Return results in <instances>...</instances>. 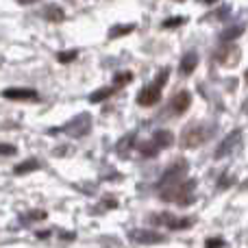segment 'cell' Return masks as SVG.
<instances>
[{
  "mask_svg": "<svg viewBox=\"0 0 248 248\" xmlns=\"http://www.w3.org/2000/svg\"><path fill=\"white\" fill-rule=\"evenodd\" d=\"M198 65V55L196 52H187V55H183V59H181V65H179V72L183 74H192L194 70H196Z\"/></svg>",
  "mask_w": 248,
  "mask_h": 248,
  "instance_id": "cell-11",
  "label": "cell"
},
{
  "mask_svg": "<svg viewBox=\"0 0 248 248\" xmlns=\"http://www.w3.org/2000/svg\"><path fill=\"white\" fill-rule=\"evenodd\" d=\"M113 92H116V87H100V90H96L94 94L90 96V103H100V100L109 98Z\"/></svg>",
  "mask_w": 248,
  "mask_h": 248,
  "instance_id": "cell-17",
  "label": "cell"
},
{
  "mask_svg": "<svg viewBox=\"0 0 248 248\" xmlns=\"http://www.w3.org/2000/svg\"><path fill=\"white\" fill-rule=\"evenodd\" d=\"M246 78H248V72H246Z\"/></svg>",
  "mask_w": 248,
  "mask_h": 248,
  "instance_id": "cell-29",
  "label": "cell"
},
{
  "mask_svg": "<svg viewBox=\"0 0 248 248\" xmlns=\"http://www.w3.org/2000/svg\"><path fill=\"white\" fill-rule=\"evenodd\" d=\"M16 153H17V148L13 144H0V157H11Z\"/></svg>",
  "mask_w": 248,
  "mask_h": 248,
  "instance_id": "cell-21",
  "label": "cell"
},
{
  "mask_svg": "<svg viewBox=\"0 0 248 248\" xmlns=\"http://www.w3.org/2000/svg\"><path fill=\"white\" fill-rule=\"evenodd\" d=\"M153 141L157 144V148H168V146L174 141V135H172L170 131H166V128H159V131H155Z\"/></svg>",
  "mask_w": 248,
  "mask_h": 248,
  "instance_id": "cell-12",
  "label": "cell"
},
{
  "mask_svg": "<svg viewBox=\"0 0 248 248\" xmlns=\"http://www.w3.org/2000/svg\"><path fill=\"white\" fill-rule=\"evenodd\" d=\"M179 24H185V17H181V16L170 17V20L163 22V29H174V26H179Z\"/></svg>",
  "mask_w": 248,
  "mask_h": 248,
  "instance_id": "cell-22",
  "label": "cell"
},
{
  "mask_svg": "<svg viewBox=\"0 0 248 248\" xmlns=\"http://www.w3.org/2000/svg\"><path fill=\"white\" fill-rule=\"evenodd\" d=\"M37 168H39L37 159H26V161H22L20 166L13 168V172H16V174H26V172H33V170H37Z\"/></svg>",
  "mask_w": 248,
  "mask_h": 248,
  "instance_id": "cell-15",
  "label": "cell"
},
{
  "mask_svg": "<svg viewBox=\"0 0 248 248\" xmlns=\"http://www.w3.org/2000/svg\"><path fill=\"white\" fill-rule=\"evenodd\" d=\"M168 77H170V70H168V68L159 70L157 77H155V81L150 83V85H146L144 90L140 92L137 103H140L141 107H153V105H157L159 98H161V90H163V85H166Z\"/></svg>",
  "mask_w": 248,
  "mask_h": 248,
  "instance_id": "cell-1",
  "label": "cell"
},
{
  "mask_svg": "<svg viewBox=\"0 0 248 248\" xmlns=\"http://www.w3.org/2000/svg\"><path fill=\"white\" fill-rule=\"evenodd\" d=\"M78 57V50H63L57 55V59L61 61V63H70V61H74Z\"/></svg>",
  "mask_w": 248,
  "mask_h": 248,
  "instance_id": "cell-20",
  "label": "cell"
},
{
  "mask_svg": "<svg viewBox=\"0 0 248 248\" xmlns=\"http://www.w3.org/2000/svg\"><path fill=\"white\" fill-rule=\"evenodd\" d=\"M242 33H244V26H242V24L229 26V29H224L222 33H220V39H222V42H233V39H237Z\"/></svg>",
  "mask_w": 248,
  "mask_h": 248,
  "instance_id": "cell-14",
  "label": "cell"
},
{
  "mask_svg": "<svg viewBox=\"0 0 248 248\" xmlns=\"http://www.w3.org/2000/svg\"><path fill=\"white\" fill-rule=\"evenodd\" d=\"M207 248H222L224 246V240L222 237H211V240H207Z\"/></svg>",
  "mask_w": 248,
  "mask_h": 248,
  "instance_id": "cell-24",
  "label": "cell"
},
{
  "mask_svg": "<svg viewBox=\"0 0 248 248\" xmlns=\"http://www.w3.org/2000/svg\"><path fill=\"white\" fill-rule=\"evenodd\" d=\"M153 222L163 224V227H168V229H174V231H179V229H187V227H192V220L176 218V216H172V214H155V216H153Z\"/></svg>",
  "mask_w": 248,
  "mask_h": 248,
  "instance_id": "cell-5",
  "label": "cell"
},
{
  "mask_svg": "<svg viewBox=\"0 0 248 248\" xmlns=\"http://www.w3.org/2000/svg\"><path fill=\"white\" fill-rule=\"evenodd\" d=\"M246 111H248V103H246Z\"/></svg>",
  "mask_w": 248,
  "mask_h": 248,
  "instance_id": "cell-28",
  "label": "cell"
},
{
  "mask_svg": "<svg viewBox=\"0 0 248 248\" xmlns=\"http://www.w3.org/2000/svg\"><path fill=\"white\" fill-rule=\"evenodd\" d=\"M140 148H141V153H144V155H157V150H159L155 141H153V144H141Z\"/></svg>",
  "mask_w": 248,
  "mask_h": 248,
  "instance_id": "cell-23",
  "label": "cell"
},
{
  "mask_svg": "<svg viewBox=\"0 0 248 248\" xmlns=\"http://www.w3.org/2000/svg\"><path fill=\"white\" fill-rule=\"evenodd\" d=\"M39 220H46V211H42V209H33V211H29V214L22 216V224L39 222Z\"/></svg>",
  "mask_w": 248,
  "mask_h": 248,
  "instance_id": "cell-16",
  "label": "cell"
},
{
  "mask_svg": "<svg viewBox=\"0 0 248 248\" xmlns=\"http://www.w3.org/2000/svg\"><path fill=\"white\" fill-rule=\"evenodd\" d=\"M44 17L50 22H61L65 17V13H63V9L57 7V4H48L46 11H44Z\"/></svg>",
  "mask_w": 248,
  "mask_h": 248,
  "instance_id": "cell-13",
  "label": "cell"
},
{
  "mask_svg": "<svg viewBox=\"0 0 248 248\" xmlns=\"http://www.w3.org/2000/svg\"><path fill=\"white\" fill-rule=\"evenodd\" d=\"M211 131L205 124H192L189 128H185L183 135H181V146L183 148H198L201 144H205L209 140Z\"/></svg>",
  "mask_w": 248,
  "mask_h": 248,
  "instance_id": "cell-2",
  "label": "cell"
},
{
  "mask_svg": "<svg viewBox=\"0 0 248 248\" xmlns=\"http://www.w3.org/2000/svg\"><path fill=\"white\" fill-rule=\"evenodd\" d=\"M237 57H240V50H237L235 46H231V44H227V46L222 48V50L218 52V63L222 65H233L237 61Z\"/></svg>",
  "mask_w": 248,
  "mask_h": 248,
  "instance_id": "cell-9",
  "label": "cell"
},
{
  "mask_svg": "<svg viewBox=\"0 0 248 248\" xmlns=\"http://www.w3.org/2000/svg\"><path fill=\"white\" fill-rule=\"evenodd\" d=\"M185 172H187V163H185V161H176L174 166H172L170 170L161 176L159 185L163 187V185H172V183H176V181H183L185 179Z\"/></svg>",
  "mask_w": 248,
  "mask_h": 248,
  "instance_id": "cell-6",
  "label": "cell"
},
{
  "mask_svg": "<svg viewBox=\"0 0 248 248\" xmlns=\"http://www.w3.org/2000/svg\"><path fill=\"white\" fill-rule=\"evenodd\" d=\"M20 4H33V2H37V0H17Z\"/></svg>",
  "mask_w": 248,
  "mask_h": 248,
  "instance_id": "cell-26",
  "label": "cell"
},
{
  "mask_svg": "<svg viewBox=\"0 0 248 248\" xmlns=\"http://www.w3.org/2000/svg\"><path fill=\"white\" fill-rule=\"evenodd\" d=\"M131 78H133V74L131 72H120V74H116L113 77V87H122V85H126V83H131Z\"/></svg>",
  "mask_w": 248,
  "mask_h": 248,
  "instance_id": "cell-19",
  "label": "cell"
},
{
  "mask_svg": "<svg viewBox=\"0 0 248 248\" xmlns=\"http://www.w3.org/2000/svg\"><path fill=\"white\" fill-rule=\"evenodd\" d=\"M128 235H131V240L137 242V244H163V242H166V235H161V233H157V231H148V229H135V231H131Z\"/></svg>",
  "mask_w": 248,
  "mask_h": 248,
  "instance_id": "cell-4",
  "label": "cell"
},
{
  "mask_svg": "<svg viewBox=\"0 0 248 248\" xmlns=\"http://www.w3.org/2000/svg\"><path fill=\"white\" fill-rule=\"evenodd\" d=\"M48 235H50V233H48V231H39V233H37V237H42V240H46Z\"/></svg>",
  "mask_w": 248,
  "mask_h": 248,
  "instance_id": "cell-25",
  "label": "cell"
},
{
  "mask_svg": "<svg viewBox=\"0 0 248 248\" xmlns=\"http://www.w3.org/2000/svg\"><path fill=\"white\" fill-rule=\"evenodd\" d=\"M63 131L68 133L70 137H83L92 131V116L90 113H78L72 120L63 126Z\"/></svg>",
  "mask_w": 248,
  "mask_h": 248,
  "instance_id": "cell-3",
  "label": "cell"
},
{
  "mask_svg": "<svg viewBox=\"0 0 248 248\" xmlns=\"http://www.w3.org/2000/svg\"><path fill=\"white\" fill-rule=\"evenodd\" d=\"M192 105V94L189 92H179V94L172 98V109L176 113H185V109Z\"/></svg>",
  "mask_w": 248,
  "mask_h": 248,
  "instance_id": "cell-10",
  "label": "cell"
},
{
  "mask_svg": "<svg viewBox=\"0 0 248 248\" xmlns=\"http://www.w3.org/2000/svg\"><path fill=\"white\" fill-rule=\"evenodd\" d=\"M135 29V24H122V26H113L111 31H109V37H122V35H128L131 31Z\"/></svg>",
  "mask_w": 248,
  "mask_h": 248,
  "instance_id": "cell-18",
  "label": "cell"
},
{
  "mask_svg": "<svg viewBox=\"0 0 248 248\" xmlns=\"http://www.w3.org/2000/svg\"><path fill=\"white\" fill-rule=\"evenodd\" d=\"M240 140H242V131L237 128V131H233L231 135H227L224 137V141L220 144V148L216 150V157H227V155H231L233 150L237 148V144H240Z\"/></svg>",
  "mask_w": 248,
  "mask_h": 248,
  "instance_id": "cell-8",
  "label": "cell"
},
{
  "mask_svg": "<svg viewBox=\"0 0 248 248\" xmlns=\"http://www.w3.org/2000/svg\"><path fill=\"white\" fill-rule=\"evenodd\" d=\"M205 2H209V4H211V2H216V0H205Z\"/></svg>",
  "mask_w": 248,
  "mask_h": 248,
  "instance_id": "cell-27",
  "label": "cell"
},
{
  "mask_svg": "<svg viewBox=\"0 0 248 248\" xmlns=\"http://www.w3.org/2000/svg\"><path fill=\"white\" fill-rule=\"evenodd\" d=\"M4 98L9 100H39V94L35 90H26V87H9V90L2 92Z\"/></svg>",
  "mask_w": 248,
  "mask_h": 248,
  "instance_id": "cell-7",
  "label": "cell"
}]
</instances>
